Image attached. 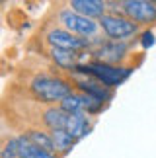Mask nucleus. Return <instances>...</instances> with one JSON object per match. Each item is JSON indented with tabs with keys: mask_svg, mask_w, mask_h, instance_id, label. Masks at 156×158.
<instances>
[{
	"mask_svg": "<svg viewBox=\"0 0 156 158\" xmlns=\"http://www.w3.org/2000/svg\"><path fill=\"white\" fill-rule=\"evenodd\" d=\"M67 4L76 12V14L86 16V18L96 20V22L107 12V2H104V0H70Z\"/></svg>",
	"mask_w": 156,
	"mask_h": 158,
	"instance_id": "8",
	"label": "nucleus"
},
{
	"mask_svg": "<svg viewBox=\"0 0 156 158\" xmlns=\"http://www.w3.org/2000/svg\"><path fill=\"white\" fill-rule=\"evenodd\" d=\"M45 41L49 43V47H55V49H67V51H86L88 49V39H82L78 35L67 31L59 23L47 29Z\"/></svg>",
	"mask_w": 156,
	"mask_h": 158,
	"instance_id": "6",
	"label": "nucleus"
},
{
	"mask_svg": "<svg viewBox=\"0 0 156 158\" xmlns=\"http://www.w3.org/2000/svg\"><path fill=\"white\" fill-rule=\"evenodd\" d=\"M154 41H156V37H154V33L150 31V29H146V31L141 33V47L142 49H150V47L154 45Z\"/></svg>",
	"mask_w": 156,
	"mask_h": 158,
	"instance_id": "14",
	"label": "nucleus"
},
{
	"mask_svg": "<svg viewBox=\"0 0 156 158\" xmlns=\"http://www.w3.org/2000/svg\"><path fill=\"white\" fill-rule=\"evenodd\" d=\"M127 49L129 47L125 43H121V41H109L107 39L92 51V57H94V60H98V63L121 66V60L127 57Z\"/></svg>",
	"mask_w": 156,
	"mask_h": 158,
	"instance_id": "7",
	"label": "nucleus"
},
{
	"mask_svg": "<svg viewBox=\"0 0 156 158\" xmlns=\"http://www.w3.org/2000/svg\"><path fill=\"white\" fill-rule=\"evenodd\" d=\"M22 137L26 139L27 143H31L33 147L41 148V150L55 152V143H53V137H51L49 131H45V129H29L26 133H22Z\"/></svg>",
	"mask_w": 156,
	"mask_h": 158,
	"instance_id": "11",
	"label": "nucleus"
},
{
	"mask_svg": "<svg viewBox=\"0 0 156 158\" xmlns=\"http://www.w3.org/2000/svg\"><path fill=\"white\" fill-rule=\"evenodd\" d=\"M20 158H59L55 152H47L37 147H33L31 143H27L22 137V147H20Z\"/></svg>",
	"mask_w": 156,
	"mask_h": 158,
	"instance_id": "13",
	"label": "nucleus"
},
{
	"mask_svg": "<svg viewBox=\"0 0 156 158\" xmlns=\"http://www.w3.org/2000/svg\"><path fill=\"white\" fill-rule=\"evenodd\" d=\"M135 66H117V64H105V63H98V60H94V63L90 64H80L74 72L78 74H86V76H92L96 78L100 84H104L105 88L113 90L115 86L119 84H123L125 80L129 78V74L133 72Z\"/></svg>",
	"mask_w": 156,
	"mask_h": 158,
	"instance_id": "3",
	"label": "nucleus"
},
{
	"mask_svg": "<svg viewBox=\"0 0 156 158\" xmlns=\"http://www.w3.org/2000/svg\"><path fill=\"white\" fill-rule=\"evenodd\" d=\"M107 10L123 14L137 26H152L156 23V2L152 0H123V2H107Z\"/></svg>",
	"mask_w": 156,
	"mask_h": 158,
	"instance_id": "4",
	"label": "nucleus"
},
{
	"mask_svg": "<svg viewBox=\"0 0 156 158\" xmlns=\"http://www.w3.org/2000/svg\"><path fill=\"white\" fill-rule=\"evenodd\" d=\"M57 23L61 27H64L67 31L78 35L82 39H94L101 29H100V23L96 20H90L86 16H80L70 8L68 4H63V6H57Z\"/></svg>",
	"mask_w": 156,
	"mask_h": 158,
	"instance_id": "2",
	"label": "nucleus"
},
{
	"mask_svg": "<svg viewBox=\"0 0 156 158\" xmlns=\"http://www.w3.org/2000/svg\"><path fill=\"white\" fill-rule=\"evenodd\" d=\"M98 23H100L101 33L109 41H121V43H125L127 39L137 35L139 29H141L137 23L131 22L129 18H125L123 14H115V12H105L98 20Z\"/></svg>",
	"mask_w": 156,
	"mask_h": 158,
	"instance_id": "5",
	"label": "nucleus"
},
{
	"mask_svg": "<svg viewBox=\"0 0 156 158\" xmlns=\"http://www.w3.org/2000/svg\"><path fill=\"white\" fill-rule=\"evenodd\" d=\"M70 135H72L76 141H80L88 135L90 131L94 129V123H92V115L88 113H72L68 115V121H67V127H64Z\"/></svg>",
	"mask_w": 156,
	"mask_h": 158,
	"instance_id": "10",
	"label": "nucleus"
},
{
	"mask_svg": "<svg viewBox=\"0 0 156 158\" xmlns=\"http://www.w3.org/2000/svg\"><path fill=\"white\" fill-rule=\"evenodd\" d=\"M86 51H67V49H55V47H49V57L55 63V66L63 70H76L80 66V59Z\"/></svg>",
	"mask_w": 156,
	"mask_h": 158,
	"instance_id": "9",
	"label": "nucleus"
},
{
	"mask_svg": "<svg viewBox=\"0 0 156 158\" xmlns=\"http://www.w3.org/2000/svg\"><path fill=\"white\" fill-rule=\"evenodd\" d=\"M23 88L29 98L45 106H59L74 90L64 76H59L49 70L31 72L23 82Z\"/></svg>",
	"mask_w": 156,
	"mask_h": 158,
	"instance_id": "1",
	"label": "nucleus"
},
{
	"mask_svg": "<svg viewBox=\"0 0 156 158\" xmlns=\"http://www.w3.org/2000/svg\"><path fill=\"white\" fill-rule=\"evenodd\" d=\"M51 137H53V143H55V154H57L59 158H61V156H67L70 150L74 148V144L78 143L67 129L53 131V133H51Z\"/></svg>",
	"mask_w": 156,
	"mask_h": 158,
	"instance_id": "12",
	"label": "nucleus"
}]
</instances>
